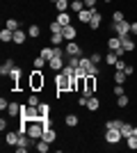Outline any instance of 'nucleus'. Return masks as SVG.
Listing matches in <instances>:
<instances>
[{
  "mask_svg": "<svg viewBox=\"0 0 137 153\" xmlns=\"http://www.w3.org/2000/svg\"><path fill=\"white\" fill-rule=\"evenodd\" d=\"M55 89H57V98L64 94H71L73 91V76H69L64 71H57L55 73Z\"/></svg>",
  "mask_w": 137,
  "mask_h": 153,
  "instance_id": "f257e3e1",
  "label": "nucleus"
},
{
  "mask_svg": "<svg viewBox=\"0 0 137 153\" xmlns=\"http://www.w3.org/2000/svg\"><path fill=\"white\" fill-rule=\"evenodd\" d=\"M25 123V128H27V135L32 137L34 142L39 140L41 135H44V128H46V123L41 121V119H32V121H23Z\"/></svg>",
  "mask_w": 137,
  "mask_h": 153,
  "instance_id": "f03ea898",
  "label": "nucleus"
},
{
  "mask_svg": "<svg viewBox=\"0 0 137 153\" xmlns=\"http://www.w3.org/2000/svg\"><path fill=\"white\" fill-rule=\"evenodd\" d=\"M27 80H30V89L32 91H41L44 89V85H46V78H44V71H39V69H34L32 73H27Z\"/></svg>",
  "mask_w": 137,
  "mask_h": 153,
  "instance_id": "7ed1b4c3",
  "label": "nucleus"
},
{
  "mask_svg": "<svg viewBox=\"0 0 137 153\" xmlns=\"http://www.w3.org/2000/svg\"><path fill=\"white\" fill-rule=\"evenodd\" d=\"M76 73H80V76H98L101 71H98V66L89 57H80V69Z\"/></svg>",
  "mask_w": 137,
  "mask_h": 153,
  "instance_id": "20e7f679",
  "label": "nucleus"
},
{
  "mask_svg": "<svg viewBox=\"0 0 137 153\" xmlns=\"http://www.w3.org/2000/svg\"><path fill=\"white\" fill-rule=\"evenodd\" d=\"M21 123L23 121H32V119H39V105H23V108H21Z\"/></svg>",
  "mask_w": 137,
  "mask_h": 153,
  "instance_id": "39448f33",
  "label": "nucleus"
},
{
  "mask_svg": "<svg viewBox=\"0 0 137 153\" xmlns=\"http://www.w3.org/2000/svg\"><path fill=\"white\" fill-rule=\"evenodd\" d=\"M119 140H121V130H117V128H105V142H107L110 146H117Z\"/></svg>",
  "mask_w": 137,
  "mask_h": 153,
  "instance_id": "423d86ee",
  "label": "nucleus"
},
{
  "mask_svg": "<svg viewBox=\"0 0 137 153\" xmlns=\"http://www.w3.org/2000/svg\"><path fill=\"white\" fill-rule=\"evenodd\" d=\"M112 32L117 37H126L130 34V21H121V23H112Z\"/></svg>",
  "mask_w": 137,
  "mask_h": 153,
  "instance_id": "0eeeda50",
  "label": "nucleus"
},
{
  "mask_svg": "<svg viewBox=\"0 0 137 153\" xmlns=\"http://www.w3.org/2000/svg\"><path fill=\"white\" fill-rule=\"evenodd\" d=\"M96 80H98V76H87L85 78V94L82 96H94L96 94Z\"/></svg>",
  "mask_w": 137,
  "mask_h": 153,
  "instance_id": "6e6552de",
  "label": "nucleus"
},
{
  "mask_svg": "<svg viewBox=\"0 0 137 153\" xmlns=\"http://www.w3.org/2000/svg\"><path fill=\"white\" fill-rule=\"evenodd\" d=\"M64 51H66V57L69 55H82V46L78 44V41H66V46H64Z\"/></svg>",
  "mask_w": 137,
  "mask_h": 153,
  "instance_id": "1a4fd4ad",
  "label": "nucleus"
},
{
  "mask_svg": "<svg viewBox=\"0 0 137 153\" xmlns=\"http://www.w3.org/2000/svg\"><path fill=\"white\" fill-rule=\"evenodd\" d=\"M121 46H124V51H126V53H135L137 41L130 37V34H126V37H121Z\"/></svg>",
  "mask_w": 137,
  "mask_h": 153,
  "instance_id": "9d476101",
  "label": "nucleus"
},
{
  "mask_svg": "<svg viewBox=\"0 0 137 153\" xmlns=\"http://www.w3.org/2000/svg\"><path fill=\"white\" fill-rule=\"evenodd\" d=\"M85 78H87V76H80V73H76V76H73V91L85 94Z\"/></svg>",
  "mask_w": 137,
  "mask_h": 153,
  "instance_id": "9b49d317",
  "label": "nucleus"
},
{
  "mask_svg": "<svg viewBox=\"0 0 137 153\" xmlns=\"http://www.w3.org/2000/svg\"><path fill=\"white\" fill-rule=\"evenodd\" d=\"M19 137H21L19 130H7L5 133V144L7 146H16V144H19Z\"/></svg>",
  "mask_w": 137,
  "mask_h": 153,
  "instance_id": "f8f14e48",
  "label": "nucleus"
},
{
  "mask_svg": "<svg viewBox=\"0 0 137 153\" xmlns=\"http://www.w3.org/2000/svg\"><path fill=\"white\" fill-rule=\"evenodd\" d=\"M101 23H103V14L98 12V9H94V14H91V21H89V30L96 32L98 27H101Z\"/></svg>",
  "mask_w": 137,
  "mask_h": 153,
  "instance_id": "ddd939ff",
  "label": "nucleus"
},
{
  "mask_svg": "<svg viewBox=\"0 0 137 153\" xmlns=\"http://www.w3.org/2000/svg\"><path fill=\"white\" fill-rule=\"evenodd\" d=\"M62 34H64L66 41H76V39H78V27L71 23V25H66L64 30H62Z\"/></svg>",
  "mask_w": 137,
  "mask_h": 153,
  "instance_id": "4468645a",
  "label": "nucleus"
},
{
  "mask_svg": "<svg viewBox=\"0 0 137 153\" xmlns=\"http://www.w3.org/2000/svg\"><path fill=\"white\" fill-rule=\"evenodd\" d=\"M64 66H66V64H64V57H59V55H55V57L48 62V69L55 71V73H57V71H62Z\"/></svg>",
  "mask_w": 137,
  "mask_h": 153,
  "instance_id": "2eb2a0df",
  "label": "nucleus"
},
{
  "mask_svg": "<svg viewBox=\"0 0 137 153\" xmlns=\"http://www.w3.org/2000/svg\"><path fill=\"white\" fill-rule=\"evenodd\" d=\"M14 66H16V62H14V57H7L5 62L0 64V76H9Z\"/></svg>",
  "mask_w": 137,
  "mask_h": 153,
  "instance_id": "dca6fc26",
  "label": "nucleus"
},
{
  "mask_svg": "<svg viewBox=\"0 0 137 153\" xmlns=\"http://www.w3.org/2000/svg\"><path fill=\"white\" fill-rule=\"evenodd\" d=\"M98 110H101V98L94 94L87 98V112H98Z\"/></svg>",
  "mask_w": 137,
  "mask_h": 153,
  "instance_id": "f3484780",
  "label": "nucleus"
},
{
  "mask_svg": "<svg viewBox=\"0 0 137 153\" xmlns=\"http://www.w3.org/2000/svg\"><path fill=\"white\" fill-rule=\"evenodd\" d=\"M27 39H30L27 30H21V27H19V30L14 32V44H16V46H23V44L27 41Z\"/></svg>",
  "mask_w": 137,
  "mask_h": 153,
  "instance_id": "a211bd4d",
  "label": "nucleus"
},
{
  "mask_svg": "<svg viewBox=\"0 0 137 153\" xmlns=\"http://www.w3.org/2000/svg\"><path fill=\"white\" fill-rule=\"evenodd\" d=\"M30 140H32L30 135H21V137H19V144H16V151H19V153H25L27 149H30Z\"/></svg>",
  "mask_w": 137,
  "mask_h": 153,
  "instance_id": "6ab92c4d",
  "label": "nucleus"
},
{
  "mask_svg": "<svg viewBox=\"0 0 137 153\" xmlns=\"http://www.w3.org/2000/svg\"><path fill=\"white\" fill-rule=\"evenodd\" d=\"M21 108H23L21 103H16V101H9V108H7L5 112H7L9 117H21Z\"/></svg>",
  "mask_w": 137,
  "mask_h": 153,
  "instance_id": "aec40b11",
  "label": "nucleus"
},
{
  "mask_svg": "<svg viewBox=\"0 0 137 153\" xmlns=\"http://www.w3.org/2000/svg\"><path fill=\"white\" fill-rule=\"evenodd\" d=\"M91 14H94V9H82V12H78V21L80 23H85V25H89V21H91Z\"/></svg>",
  "mask_w": 137,
  "mask_h": 153,
  "instance_id": "412c9836",
  "label": "nucleus"
},
{
  "mask_svg": "<svg viewBox=\"0 0 137 153\" xmlns=\"http://www.w3.org/2000/svg\"><path fill=\"white\" fill-rule=\"evenodd\" d=\"M39 55L46 59V62H50V59L55 57V48H53V46H44V48L39 51Z\"/></svg>",
  "mask_w": 137,
  "mask_h": 153,
  "instance_id": "4be33fe9",
  "label": "nucleus"
},
{
  "mask_svg": "<svg viewBox=\"0 0 137 153\" xmlns=\"http://www.w3.org/2000/svg\"><path fill=\"white\" fill-rule=\"evenodd\" d=\"M34 149H37L39 153H48V151H50V142H46L44 137H39V140H37V144H34Z\"/></svg>",
  "mask_w": 137,
  "mask_h": 153,
  "instance_id": "5701e85b",
  "label": "nucleus"
},
{
  "mask_svg": "<svg viewBox=\"0 0 137 153\" xmlns=\"http://www.w3.org/2000/svg\"><path fill=\"white\" fill-rule=\"evenodd\" d=\"M0 41H2V44H9V41H14V32L9 30V27H2V30H0Z\"/></svg>",
  "mask_w": 137,
  "mask_h": 153,
  "instance_id": "b1692460",
  "label": "nucleus"
},
{
  "mask_svg": "<svg viewBox=\"0 0 137 153\" xmlns=\"http://www.w3.org/2000/svg\"><path fill=\"white\" fill-rule=\"evenodd\" d=\"M41 137H44L46 142H50V144H53V142L57 140V133H55L50 126H46V128H44V135H41Z\"/></svg>",
  "mask_w": 137,
  "mask_h": 153,
  "instance_id": "393cba45",
  "label": "nucleus"
},
{
  "mask_svg": "<svg viewBox=\"0 0 137 153\" xmlns=\"http://www.w3.org/2000/svg\"><path fill=\"white\" fill-rule=\"evenodd\" d=\"M107 48H110V51H119V48H121V37H117V34L110 37L107 39Z\"/></svg>",
  "mask_w": 137,
  "mask_h": 153,
  "instance_id": "a878e982",
  "label": "nucleus"
},
{
  "mask_svg": "<svg viewBox=\"0 0 137 153\" xmlns=\"http://www.w3.org/2000/svg\"><path fill=\"white\" fill-rule=\"evenodd\" d=\"M55 21H59V23L66 27V25H71V14L69 12H57V19Z\"/></svg>",
  "mask_w": 137,
  "mask_h": 153,
  "instance_id": "bb28decb",
  "label": "nucleus"
},
{
  "mask_svg": "<svg viewBox=\"0 0 137 153\" xmlns=\"http://www.w3.org/2000/svg\"><path fill=\"white\" fill-rule=\"evenodd\" d=\"M48 30H50V34H62L64 25H62L59 21H50V23H48Z\"/></svg>",
  "mask_w": 137,
  "mask_h": 153,
  "instance_id": "cd10ccee",
  "label": "nucleus"
},
{
  "mask_svg": "<svg viewBox=\"0 0 137 153\" xmlns=\"http://www.w3.org/2000/svg\"><path fill=\"white\" fill-rule=\"evenodd\" d=\"M27 34H30V39H39V37H41V25L32 23V25L27 27Z\"/></svg>",
  "mask_w": 137,
  "mask_h": 153,
  "instance_id": "c85d7f7f",
  "label": "nucleus"
},
{
  "mask_svg": "<svg viewBox=\"0 0 137 153\" xmlns=\"http://www.w3.org/2000/svg\"><path fill=\"white\" fill-rule=\"evenodd\" d=\"M64 123H66L69 128H76V126L80 123V119H78V114H66V117H64Z\"/></svg>",
  "mask_w": 137,
  "mask_h": 153,
  "instance_id": "c756f323",
  "label": "nucleus"
},
{
  "mask_svg": "<svg viewBox=\"0 0 137 153\" xmlns=\"http://www.w3.org/2000/svg\"><path fill=\"white\" fill-rule=\"evenodd\" d=\"M69 9H71V12H82V9H85V0H71V5H69Z\"/></svg>",
  "mask_w": 137,
  "mask_h": 153,
  "instance_id": "7c9ffc66",
  "label": "nucleus"
},
{
  "mask_svg": "<svg viewBox=\"0 0 137 153\" xmlns=\"http://www.w3.org/2000/svg\"><path fill=\"white\" fill-rule=\"evenodd\" d=\"M117 59H119V55H117L114 51H110L107 55H105V59H103V62L107 64V66H114V64H117Z\"/></svg>",
  "mask_w": 137,
  "mask_h": 153,
  "instance_id": "2f4dec72",
  "label": "nucleus"
},
{
  "mask_svg": "<svg viewBox=\"0 0 137 153\" xmlns=\"http://www.w3.org/2000/svg\"><path fill=\"white\" fill-rule=\"evenodd\" d=\"M32 66H34V69H39V71H44V66H48V62H46L41 55H37V57L32 59Z\"/></svg>",
  "mask_w": 137,
  "mask_h": 153,
  "instance_id": "473e14b6",
  "label": "nucleus"
},
{
  "mask_svg": "<svg viewBox=\"0 0 137 153\" xmlns=\"http://www.w3.org/2000/svg\"><path fill=\"white\" fill-rule=\"evenodd\" d=\"M5 27H9L12 32H16V30L21 27V23H19V19H7V21H5Z\"/></svg>",
  "mask_w": 137,
  "mask_h": 153,
  "instance_id": "72a5a7b5",
  "label": "nucleus"
},
{
  "mask_svg": "<svg viewBox=\"0 0 137 153\" xmlns=\"http://www.w3.org/2000/svg\"><path fill=\"white\" fill-rule=\"evenodd\" d=\"M126 71H114V85H124L126 82Z\"/></svg>",
  "mask_w": 137,
  "mask_h": 153,
  "instance_id": "f704fd0d",
  "label": "nucleus"
},
{
  "mask_svg": "<svg viewBox=\"0 0 137 153\" xmlns=\"http://www.w3.org/2000/svg\"><path fill=\"white\" fill-rule=\"evenodd\" d=\"M64 41V34H50V46H62Z\"/></svg>",
  "mask_w": 137,
  "mask_h": 153,
  "instance_id": "c9c22d12",
  "label": "nucleus"
},
{
  "mask_svg": "<svg viewBox=\"0 0 137 153\" xmlns=\"http://www.w3.org/2000/svg\"><path fill=\"white\" fill-rule=\"evenodd\" d=\"M66 64H69V66H73V69L78 71V69H80V57H78V55H69Z\"/></svg>",
  "mask_w": 137,
  "mask_h": 153,
  "instance_id": "e433bc0d",
  "label": "nucleus"
},
{
  "mask_svg": "<svg viewBox=\"0 0 137 153\" xmlns=\"http://www.w3.org/2000/svg\"><path fill=\"white\" fill-rule=\"evenodd\" d=\"M119 130H121V137H130V135H133V123H126L124 121V126L119 128Z\"/></svg>",
  "mask_w": 137,
  "mask_h": 153,
  "instance_id": "4c0bfd02",
  "label": "nucleus"
},
{
  "mask_svg": "<svg viewBox=\"0 0 137 153\" xmlns=\"http://www.w3.org/2000/svg\"><path fill=\"white\" fill-rule=\"evenodd\" d=\"M126 146L130 149V151H137V135H130V137H126Z\"/></svg>",
  "mask_w": 137,
  "mask_h": 153,
  "instance_id": "58836bf2",
  "label": "nucleus"
},
{
  "mask_svg": "<svg viewBox=\"0 0 137 153\" xmlns=\"http://www.w3.org/2000/svg\"><path fill=\"white\" fill-rule=\"evenodd\" d=\"M69 5H71L69 0H57V2H55V9H57V12H69Z\"/></svg>",
  "mask_w": 137,
  "mask_h": 153,
  "instance_id": "ea45409f",
  "label": "nucleus"
},
{
  "mask_svg": "<svg viewBox=\"0 0 137 153\" xmlns=\"http://www.w3.org/2000/svg\"><path fill=\"white\" fill-rule=\"evenodd\" d=\"M117 105H119V108H128V105H130V98H128L126 94L117 96Z\"/></svg>",
  "mask_w": 137,
  "mask_h": 153,
  "instance_id": "a19ab883",
  "label": "nucleus"
},
{
  "mask_svg": "<svg viewBox=\"0 0 137 153\" xmlns=\"http://www.w3.org/2000/svg\"><path fill=\"white\" fill-rule=\"evenodd\" d=\"M89 59H91V62H94V64H96V66H98V64H101V62H103V59H105V55H101V53H98V51H94V53H91V55H89Z\"/></svg>",
  "mask_w": 137,
  "mask_h": 153,
  "instance_id": "79ce46f5",
  "label": "nucleus"
},
{
  "mask_svg": "<svg viewBox=\"0 0 137 153\" xmlns=\"http://www.w3.org/2000/svg\"><path fill=\"white\" fill-rule=\"evenodd\" d=\"M124 126V121H121V119H110V121H105V128H121Z\"/></svg>",
  "mask_w": 137,
  "mask_h": 153,
  "instance_id": "37998d69",
  "label": "nucleus"
},
{
  "mask_svg": "<svg viewBox=\"0 0 137 153\" xmlns=\"http://www.w3.org/2000/svg\"><path fill=\"white\" fill-rule=\"evenodd\" d=\"M121 21H126V16H124V12H121V9L112 12V23H121Z\"/></svg>",
  "mask_w": 137,
  "mask_h": 153,
  "instance_id": "c03bdc74",
  "label": "nucleus"
},
{
  "mask_svg": "<svg viewBox=\"0 0 137 153\" xmlns=\"http://www.w3.org/2000/svg\"><path fill=\"white\" fill-rule=\"evenodd\" d=\"M39 96H37V94H30V96H27V105H39Z\"/></svg>",
  "mask_w": 137,
  "mask_h": 153,
  "instance_id": "a18cd8bd",
  "label": "nucleus"
},
{
  "mask_svg": "<svg viewBox=\"0 0 137 153\" xmlns=\"http://www.w3.org/2000/svg\"><path fill=\"white\" fill-rule=\"evenodd\" d=\"M112 94H114V96H121V94H126L124 85H114V89H112Z\"/></svg>",
  "mask_w": 137,
  "mask_h": 153,
  "instance_id": "49530a36",
  "label": "nucleus"
},
{
  "mask_svg": "<svg viewBox=\"0 0 137 153\" xmlns=\"http://www.w3.org/2000/svg\"><path fill=\"white\" fill-rule=\"evenodd\" d=\"M124 69H126V62H124V57H119L117 64H114V71H124Z\"/></svg>",
  "mask_w": 137,
  "mask_h": 153,
  "instance_id": "de8ad7c7",
  "label": "nucleus"
},
{
  "mask_svg": "<svg viewBox=\"0 0 137 153\" xmlns=\"http://www.w3.org/2000/svg\"><path fill=\"white\" fill-rule=\"evenodd\" d=\"M0 130H2V133H7V130H9V123H7V119H5V117L0 119Z\"/></svg>",
  "mask_w": 137,
  "mask_h": 153,
  "instance_id": "09e8293b",
  "label": "nucleus"
},
{
  "mask_svg": "<svg viewBox=\"0 0 137 153\" xmlns=\"http://www.w3.org/2000/svg\"><path fill=\"white\" fill-rule=\"evenodd\" d=\"M126 76H128V78H133V73H135V66H133V64H126Z\"/></svg>",
  "mask_w": 137,
  "mask_h": 153,
  "instance_id": "8fccbe9b",
  "label": "nucleus"
},
{
  "mask_svg": "<svg viewBox=\"0 0 137 153\" xmlns=\"http://www.w3.org/2000/svg\"><path fill=\"white\" fill-rule=\"evenodd\" d=\"M130 34L137 37V21H130Z\"/></svg>",
  "mask_w": 137,
  "mask_h": 153,
  "instance_id": "3c124183",
  "label": "nucleus"
},
{
  "mask_svg": "<svg viewBox=\"0 0 137 153\" xmlns=\"http://www.w3.org/2000/svg\"><path fill=\"white\" fill-rule=\"evenodd\" d=\"M9 108V101H5V98H0V110H7Z\"/></svg>",
  "mask_w": 137,
  "mask_h": 153,
  "instance_id": "603ef678",
  "label": "nucleus"
},
{
  "mask_svg": "<svg viewBox=\"0 0 137 153\" xmlns=\"http://www.w3.org/2000/svg\"><path fill=\"white\" fill-rule=\"evenodd\" d=\"M133 135H137V126H133Z\"/></svg>",
  "mask_w": 137,
  "mask_h": 153,
  "instance_id": "864d4df0",
  "label": "nucleus"
},
{
  "mask_svg": "<svg viewBox=\"0 0 137 153\" xmlns=\"http://www.w3.org/2000/svg\"><path fill=\"white\" fill-rule=\"evenodd\" d=\"M103 2H105V5H110V2H112V0H103Z\"/></svg>",
  "mask_w": 137,
  "mask_h": 153,
  "instance_id": "5fc2aeb1",
  "label": "nucleus"
},
{
  "mask_svg": "<svg viewBox=\"0 0 137 153\" xmlns=\"http://www.w3.org/2000/svg\"><path fill=\"white\" fill-rule=\"evenodd\" d=\"M50 2H53V5H55V2H57V0H50Z\"/></svg>",
  "mask_w": 137,
  "mask_h": 153,
  "instance_id": "6e6d98bb",
  "label": "nucleus"
}]
</instances>
